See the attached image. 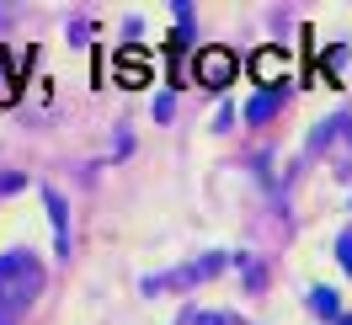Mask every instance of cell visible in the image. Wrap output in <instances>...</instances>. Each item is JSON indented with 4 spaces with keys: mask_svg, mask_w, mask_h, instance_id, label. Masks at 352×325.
<instances>
[{
    "mask_svg": "<svg viewBox=\"0 0 352 325\" xmlns=\"http://www.w3.org/2000/svg\"><path fill=\"white\" fill-rule=\"evenodd\" d=\"M187 325H235V315H224V309H192Z\"/></svg>",
    "mask_w": 352,
    "mask_h": 325,
    "instance_id": "6",
    "label": "cell"
},
{
    "mask_svg": "<svg viewBox=\"0 0 352 325\" xmlns=\"http://www.w3.org/2000/svg\"><path fill=\"white\" fill-rule=\"evenodd\" d=\"M38 288H43V261L32 251H6L0 256V320L16 325V315L38 299Z\"/></svg>",
    "mask_w": 352,
    "mask_h": 325,
    "instance_id": "1",
    "label": "cell"
},
{
    "mask_svg": "<svg viewBox=\"0 0 352 325\" xmlns=\"http://www.w3.org/2000/svg\"><path fill=\"white\" fill-rule=\"evenodd\" d=\"M0 325H11V320H0Z\"/></svg>",
    "mask_w": 352,
    "mask_h": 325,
    "instance_id": "9",
    "label": "cell"
},
{
    "mask_svg": "<svg viewBox=\"0 0 352 325\" xmlns=\"http://www.w3.org/2000/svg\"><path fill=\"white\" fill-rule=\"evenodd\" d=\"M309 304H315V309H320L326 320H336V315H342V309H336V293H331V288H315V293H309Z\"/></svg>",
    "mask_w": 352,
    "mask_h": 325,
    "instance_id": "7",
    "label": "cell"
},
{
    "mask_svg": "<svg viewBox=\"0 0 352 325\" xmlns=\"http://www.w3.org/2000/svg\"><path fill=\"white\" fill-rule=\"evenodd\" d=\"M288 69H294V54H288V48H256V54H251V75H256L262 91H278L288 80Z\"/></svg>",
    "mask_w": 352,
    "mask_h": 325,
    "instance_id": "3",
    "label": "cell"
},
{
    "mask_svg": "<svg viewBox=\"0 0 352 325\" xmlns=\"http://www.w3.org/2000/svg\"><path fill=\"white\" fill-rule=\"evenodd\" d=\"M342 325H352V320H342Z\"/></svg>",
    "mask_w": 352,
    "mask_h": 325,
    "instance_id": "10",
    "label": "cell"
},
{
    "mask_svg": "<svg viewBox=\"0 0 352 325\" xmlns=\"http://www.w3.org/2000/svg\"><path fill=\"white\" fill-rule=\"evenodd\" d=\"M278 102H283V96H278V91H262V96H256V102H251V123H267V117H272V112H278Z\"/></svg>",
    "mask_w": 352,
    "mask_h": 325,
    "instance_id": "5",
    "label": "cell"
},
{
    "mask_svg": "<svg viewBox=\"0 0 352 325\" xmlns=\"http://www.w3.org/2000/svg\"><path fill=\"white\" fill-rule=\"evenodd\" d=\"M192 75H198V86L224 91L230 80H235V75H241V54H235V48H224V43L198 48V59H192Z\"/></svg>",
    "mask_w": 352,
    "mask_h": 325,
    "instance_id": "2",
    "label": "cell"
},
{
    "mask_svg": "<svg viewBox=\"0 0 352 325\" xmlns=\"http://www.w3.org/2000/svg\"><path fill=\"white\" fill-rule=\"evenodd\" d=\"M43 208H48V218H54V251L69 256V208H65V197L54 192V187H43Z\"/></svg>",
    "mask_w": 352,
    "mask_h": 325,
    "instance_id": "4",
    "label": "cell"
},
{
    "mask_svg": "<svg viewBox=\"0 0 352 325\" xmlns=\"http://www.w3.org/2000/svg\"><path fill=\"white\" fill-rule=\"evenodd\" d=\"M336 256H342V267L352 272V235H342V240H336Z\"/></svg>",
    "mask_w": 352,
    "mask_h": 325,
    "instance_id": "8",
    "label": "cell"
}]
</instances>
